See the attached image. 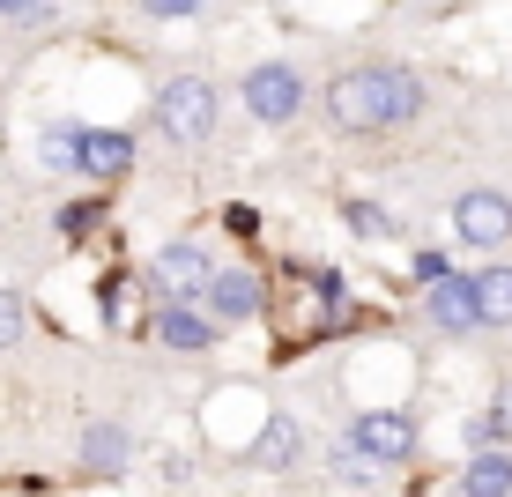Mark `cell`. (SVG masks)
<instances>
[{"instance_id":"1","label":"cell","mask_w":512,"mask_h":497,"mask_svg":"<svg viewBox=\"0 0 512 497\" xmlns=\"http://www.w3.org/2000/svg\"><path fill=\"white\" fill-rule=\"evenodd\" d=\"M156 127H164L171 141H208V127H216V90H208L201 75L164 82V97H156Z\"/></svg>"},{"instance_id":"2","label":"cell","mask_w":512,"mask_h":497,"mask_svg":"<svg viewBox=\"0 0 512 497\" xmlns=\"http://www.w3.org/2000/svg\"><path fill=\"white\" fill-rule=\"evenodd\" d=\"M297 67H282V60H260L253 75H245V112L260 119V127H282V119L297 112Z\"/></svg>"},{"instance_id":"3","label":"cell","mask_w":512,"mask_h":497,"mask_svg":"<svg viewBox=\"0 0 512 497\" xmlns=\"http://www.w3.org/2000/svg\"><path fill=\"white\" fill-rule=\"evenodd\" d=\"M208 282H216L208 245H164L149 260V290H164V297H208Z\"/></svg>"},{"instance_id":"4","label":"cell","mask_w":512,"mask_h":497,"mask_svg":"<svg viewBox=\"0 0 512 497\" xmlns=\"http://www.w3.org/2000/svg\"><path fill=\"white\" fill-rule=\"evenodd\" d=\"M327 119H334L342 134H372V127H386V119H379V82H372V67H357V75L327 82Z\"/></svg>"},{"instance_id":"5","label":"cell","mask_w":512,"mask_h":497,"mask_svg":"<svg viewBox=\"0 0 512 497\" xmlns=\"http://www.w3.org/2000/svg\"><path fill=\"white\" fill-rule=\"evenodd\" d=\"M453 223H461L468 245H512V201L498 186H468L461 208H453Z\"/></svg>"},{"instance_id":"6","label":"cell","mask_w":512,"mask_h":497,"mask_svg":"<svg viewBox=\"0 0 512 497\" xmlns=\"http://www.w3.org/2000/svg\"><path fill=\"white\" fill-rule=\"evenodd\" d=\"M423 312H431V327H438V334H475V327H483V297H475V282H468V275H453V268L431 282Z\"/></svg>"},{"instance_id":"7","label":"cell","mask_w":512,"mask_h":497,"mask_svg":"<svg viewBox=\"0 0 512 497\" xmlns=\"http://www.w3.org/2000/svg\"><path fill=\"white\" fill-rule=\"evenodd\" d=\"M349 438L372 446L379 460H409L416 453V423L401 416V408H372V416H357V431H349Z\"/></svg>"},{"instance_id":"8","label":"cell","mask_w":512,"mask_h":497,"mask_svg":"<svg viewBox=\"0 0 512 497\" xmlns=\"http://www.w3.org/2000/svg\"><path fill=\"white\" fill-rule=\"evenodd\" d=\"M208 305H216L223 327L253 319V312H260V275H245V268H216V282H208Z\"/></svg>"},{"instance_id":"9","label":"cell","mask_w":512,"mask_h":497,"mask_svg":"<svg viewBox=\"0 0 512 497\" xmlns=\"http://www.w3.org/2000/svg\"><path fill=\"white\" fill-rule=\"evenodd\" d=\"M372 82H379V119L386 127H409V119L423 112V82L409 75V67H372Z\"/></svg>"},{"instance_id":"10","label":"cell","mask_w":512,"mask_h":497,"mask_svg":"<svg viewBox=\"0 0 512 497\" xmlns=\"http://www.w3.org/2000/svg\"><path fill=\"white\" fill-rule=\"evenodd\" d=\"M461 497H512V453L505 446H475L468 475H461Z\"/></svg>"},{"instance_id":"11","label":"cell","mask_w":512,"mask_h":497,"mask_svg":"<svg viewBox=\"0 0 512 497\" xmlns=\"http://www.w3.org/2000/svg\"><path fill=\"white\" fill-rule=\"evenodd\" d=\"M127 164H134V141L127 134H82V156H75L82 179H119Z\"/></svg>"},{"instance_id":"12","label":"cell","mask_w":512,"mask_h":497,"mask_svg":"<svg viewBox=\"0 0 512 497\" xmlns=\"http://www.w3.org/2000/svg\"><path fill=\"white\" fill-rule=\"evenodd\" d=\"M216 327H223V319H201V312H186V305H171V312H156V342H164V349H208V342H216Z\"/></svg>"},{"instance_id":"13","label":"cell","mask_w":512,"mask_h":497,"mask_svg":"<svg viewBox=\"0 0 512 497\" xmlns=\"http://www.w3.org/2000/svg\"><path fill=\"white\" fill-rule=\"evenodd\" d=\"M82 468L119 475L127 468V431H119V423H90V431H82Z\"/></svg>"},{"instance_id":"14","label":"cell","mask_w":512,"mask_h":497,"mask_svg":"<svg viewBox=\"0 0 512 497\" xmlns=\"http://www.w3.org/2000/svg\"><path fill=\"white\" fill-rule=\"evenodd\" d=\"M297 446H305V438H297V416H268V431H260L245 453H253L260 468H290V460H297Z\"/></svg>"},{"instance_id":"15","label":"cell","mask_w":512,"mask_h":497,"mask_svg":"<svg viewBox=\"0 0 512 497\" xmlns=\"http://www.w3.org/2000/svg\"><path fill=\"white\" fill-rule=\"evenodd\" d=\"M334 475H342V483H357V490H372V483H386V468H394V460H379L372 446H357V438H349V446H334V460H327Z\"/></svg>"},{"instance_id":"16","label":"cell","mask_w":512,"mask_h":497,"mask_svg":"<svg viewBox=\"0 0 512 497\" xmlns=\"http://www.w3.org/2000/svg\"><path fill=\"white\" fill-rule=\"evenodd\" d=\"M475 297H483V327H505L512 319V268H483L475 275Z\"/></svg>"},{"instance_id":"17","label":"cell","mask_w":512,"mask_h":497,"mask_svg":"<svg viewBox=\"0 0 512 497\" xmlns=\"http://www.w3.org/2000/svg\"><path fill=\"white\" fill-rule=\"evenodd\" d=\"M75 156H82V134H75V127H52V134H45V164L75 171Z\"/></svg>"},{"instance_id":"18","label":"cell","mask_w":512,"mask_h":497,"mask_svg":"<svg viewBox=\"0 0 512 497\" xmlns=\"http://www.w3.org/2000/svg\"><path fill=\"white\" fill-rule=\"evenodd\" d=\"M8 342H23V297L0 290V349H8Z\"/></svg>"},{"instance_id":"19","label":"cell","mask_w":512,"mask_h":497,"mask_svg":"<svg viewBox=\"0 0 512 497\" xmlns=\"http://www.w3.org/2000/svg\"><path fill=\"white\" fill-rule=\"evenodd\" d=\"M60 230H67V238H82V230H97V201H75V208H60Z\"/></svg>"},{"instance_id":"20","label":"cell","mask_w":512,"mask_h":497,"mask_svg":"<svg viewBox=\"0 0 512 497\" xmlns=\"http://www.w3.org/2000/svg\"><path fill=\"white\" fill-rule=\"evenodd\" d=\"M349 223H357V230H364V238H386V230H394V223H386V216H379V208H372V201H357V208H349Z\"/></svg>"},{"instance_id":"21","label":"cell","mask_w":512,"mask_h":497,"mask_svg":"<svg viewBox=\"0 0 512 497\" xmlns=\"http://www.w3.org/2000/svg\"><path fill=\"white\" fill-rule=\"evenodd\" d=\"M141 8H149V15H193L201 0H141Z\"/></svg>"},{"instance_id":"22","label":"cell","mask_w":512,"mask_h":497,"mask_svg":"<svg viewBox=\"0 0 512 497\" xmlns=\"http://www.w3.org/2000/svg\"><path fill=\"white\" fill-rule=\"evenodd\" d=\"M15 15H23V23H45V15H52V0H23Z\"/></svg>"},{"instance_id":"23","label":"cell","mask_w":512,"mask_h":497,"mask_svg":"<svg viewBox=\"0 0 512 497\" xmlns=\"http://www.w3.org/2000/svg\"><path fill=\"white\" fill-rule=\"evenodd\" d=\"M15 8H23V0H0V15H15Z\"/></svg>"}]
</instances>
